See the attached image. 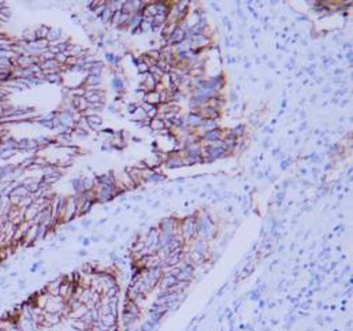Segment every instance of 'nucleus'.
Returning a JSON list of instances; mask_svg holds the SVG:
<instances>
[{
    "instance_id": "f257e3e1",
    "label": "nucleus",
    "mask_w": 353,
    "mask_h": 331,
    "mask_svg": "<svg viewBox=\"0 0 353 331\" xmlns=\"http://www.w3.org/2000/svg\"><path fill=\"white\" fill-rule=\"evenodd\" d=\"M185 39H186V33H185V29L184 28H181V26H178V28L175 29L174 32L171 33V36L167 39V43L169 44H179V43H182V41H185Z\"/></svg>"
},
{
    "instance_id": "f03ea898",
    "label": "nucleus",
    "mask_w": 353,
    "mask_h": 331,
    "mask_svg": "<svg viewBox=\"0 0 353 331\" xmlns=\"http://www.w3.org/2000/svg\"><path fill=\"white\" fill-rule=\"evenodd\" d=\"M144 103H148V104H152V105H158L161 104V100H160V92L158 90H154V92H148L145 93V97H144Z\"/></svg>"
},
{
    "instance_id": "7ed1b4c3",
    "label": "nucleus",
    "mask_w": 353,
    "mask_h": 331,
    "mask_svg": "<svg viewBox=\"0 0 353 331\" xmlns=\"http://www.w3.org/2000/svg\"><path fill=\"white\" fill-rule=\"evenodd\" d=\"M185 123H186V126H192V127H200L201 123H203V118L199 115V114L190 112L189 115H188Z\"/></svg>"
},
{
    "instance_id": "20e7f679",
    "label": "nucleus",
    "mask_w": 353,
    "mask_h": 331,
    "mask_svg": "<svg viewBox=\"0 0 353 331\" xmlns=\"http://www.w3.org/2000/svg\"><path fill=\"white\" fill-rule=\"evenodd\" d=\"M220 136H222L220 130H218V129H214V130L205 131L204 136H203V138L207 140V141H210V142H215V141H219V140H220Z\"/></svg>"
},
{
    "instance_id": "39448f33",
    "label": "nucleus",
    "mask_w": 353,
    "mask_h": 331,
    "mask_svg": "<svg viewBox=\"0 0 353 331\" xmlns=\"http://www.w3.org/2000/svg\"><path fill=\"white\" fill-rule=\"evenodd\" d=\"M149 126H151L152 130H158V131H160V130H163V129H166V127H164V121H163V118H160V116H156V118L151 119V122H149Z\"/></svg>"
},
{
    "instance_id": "423d86ee",
    "label": "nucleus",
    "mask_w": 353,
    "mask_h": 331,
    "mask_svg": "<svg viewBox=\"0 0 353 331\" xmlns=\"http://www.w3.org/2000/svg\"><path fill=\"white\" fill-rule=\"evenodd\" d=\"M133 115H134V119H136L137 122H142V121H145V119L148 118V115H146L145 110H144L142 107H137L136 111L133 112Z\"/></svg>"
},
{
    "instance_id": "0eeeda50",
    "label": "nucleus",
    "mask_w": 353,
    "mask_h": 331,
    "mask_svg": "<svg viewBox=\"0 0 353 331\" xmlns=\"http://www.w3.org/2000/svg\"><path fill=\"white\" fill-rule=\"evenodd\" d=\"M182 164H185V160L182 159V157H178V156L167 157V166H169L170 168H173V167H179Z\"/></svg>"
},
{
    "instance_id": "6e6552de",
    "label": "nucleus",
    "mask_w": 353,
    "mask_h": 331,
    "mask_svg": "<svg viewBox=\"0 0 353 331\" xmlns=\"http://www.w3.org/2000/svg\"><path fill=\"white\" fill-rule=\"evenodd\" d=\"M200 127L205 129L207 131L214 130V129H216V121L215 119H203V123Z\"/></svg>"
},
{
    "instance_id": "1a4fd4ad",
    "label": "nucleus",
    "mask_w": 353,
    "mask_h": 331,
    "mask_svg": "<svg viewBox=\"0 0 353 331\" xmlns=\"http://www.w3.org/2000/svg\"><path fill=\"white\" fill-rule=\"evenodd\" d=\"M137 67H138V71H140V73H142V74H148L149 67L146 66V64L144 63L142 60H141V58L137 60Z\"/></svg>"
},
{
    "instance_id": "9d476101",
    "label": "nucleus",
    "mask_w": 353,
    "mask_h": 331,
    "mask_svg": "<svg viewBox=\"0 0 353 331\" xmlns=\"http://www.w3.org/2000/svg\"><path fill=\"white\" fill-rule=\"evenodd\" d=\"M112 17H114V13L107 7V8L104 10V13H103V21H104V22H108V21H111V19H112Z\"/></svg>"
},
{
    "instance_id": "9b49d317",
    "label": "nucleus",
    "mask_w": 353,
    "mask_h": 331,
    "mask_svg": "<svg viewBox=\"0 0 353 331\" xmlns=\"http://www.w3.org/2000/svg\"><path fill=\"white\" fill-rule=\"evenodd\" d=\"M114 85H115L116 89H119V90H122V89H123V82H122L120 80H115V82H114Z\"/></svg>"
},
{
    "instance_id": "f8f14e48",
    "label": "nucleus",
    "mask_w": 353,
    "mask_h": 331,
    "mask_svg": "<svg viewBox=\"0 0 353 331\" xmlns=\"http://www.w3.org/2000/svg\"><path fill=\"white\" fill-rule=\"evenodd\" d=\"M137 107H138L137 104H129V105H127V108H129V111H130V114H133L134 111H136Z\"/></svg>"
}]
</instances>
